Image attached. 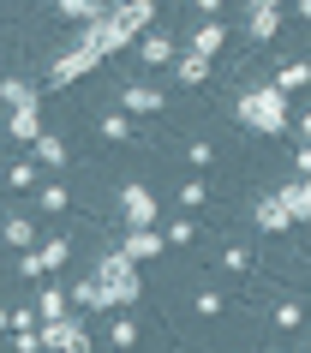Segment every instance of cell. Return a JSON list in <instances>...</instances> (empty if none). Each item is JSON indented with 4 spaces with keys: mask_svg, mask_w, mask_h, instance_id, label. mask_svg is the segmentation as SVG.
<instances>
[{
    "mask_svg": "<svg viewBox=\"0 0 311 353\" xmlns=\"http://www.w3.org/2000/svg\"><path fill=\"white\" fill-rule=\"evenodd\" d=\"M108 347H114V353H132V347H138V317H132V312H114V323H108Z\"/></svg>",
    "mask_w": 311,
    "mask_h": 353,
    "instance_id": "cell-19",
    "label": "cell"
},
{
    "mask_svg": "<svg viewBox=\"0 0 311 353\" xmlns=\"http://www.w3.org/2000/svg\"><path fill=\"white\" fill-rule=\"evenodd\" d=\"M6 186L12 192H37V162H12L6 168Z\"/></svg>",
    "mask_w": 311,
    "mask_h": 353,
    "instance_id": "cell-26",
    "label": "cell"
},
{
    "mask_svg": "<svg viewBox=\"0 0 311 353\" xmlns=\"http://www.w3.org/2000/svg\"><path fill=\"white\" fill-rule=\"evenodd\" d=\"M0 240L12 245V252H37V222L12 210V216H0Z\"/></svg>",
    "mask_w": 311,
    "mask_h": 353,
    "instance_id": "cell-10",
    "label": "cell"
},
{
    "mask_svg": "<svg viewBox=\"0 0 311 353\" xmlns=\"http://www.w3.org/2000/svg\"><path fill=\"white\" fill-rule=\"evenodd\" d=\"M168 108V90L162 84H144V78H138V84H126V90H120V114H162Z\"/></svg>",
    "mask_w": 311,
    "mask_h": 353,
    "instance_id": "cell-6",
    "label": "cell"
},
{
    "mask_svg": "<svg viewBox=\"0 0 311 353\" xmlns=\"http://www.w3.org/2000/svg\"><path fill=\"white\" fill-rule=\"evenodd\" d=\"M299 323H305L299 305H275V330H299Z\"/></svg>",
    "mask_w": 311,
    "mask_h": 353,
    "instance_id": "cell-32",
    "label": "cell"
},
{
    "mask_svg": "<svg viewBox=\"0 0 311 353\" xmlns=\"http://www.w3.org/2000/svg\"><path fill=\"white\" fill-rule=\"evenodd\" d=\"M156 0H120V6H108L102 19L78 37V48H90L96 60H108V54H120V48H132V37H144L150 24H156Z\"/></svg>",
    "mask_w": 311,
    "mask_h": 353,
    "instance_id": "cell-1",
    "label": "cell"
},
{
    "mask_svg": "<svg viewBox=\"0 0 311 353\" xmlns=\"http://www.w3.org/2000/svg\"><path fill=\"white\" fill-rule=\"evenodd\" d=\"M221 42H228V24H198V30H192V42H185V54L216 60V54H221Z\"/></svg>",
    "mask_w": 311,
    "mask_h": 353,
    "instance_id": "cell-12",
    "label": "cell"
},
{
    "mask_svg": "<svg viewBox=\"0 0 311 353\" xmlns=\"http://www.w3.org/2000/svg\"><path fill=\"white\" fill-rule=\"evenodd\" d=\"M210 204V186H203V180H185L180 186V210H203Z\"/></svg>",
    "mask_w": 311,
    "mask_h": 353,
    "instance_id": "cell-29",
    "label": "cell"
},
{
    "mask_svg": "<svg viewBox=\"0 0 311 353\" xmlns=\"http://www.w3.org/2000/svg\"><path fill=\"white\" fill-rule=\"evenodd\" d=\"M198 240V222H192V216H174V222L162 228V245H192Z\"/></svg>",
    "mask_w": 311,
    "mask_h": 353,
    "instance_id": "cell-25",
    "label": "cell"
},
{
    "mask_svg": "<svg viewBox=\"0 0 311 353\" xmlns=\"http://www.w3.org/2000/svg\"><path fill=\"white\" fill-rule=\"evenodd\" d=\"M221 270H234V276H245V270H252V252H245V245H221Z\"/></svg>",
    "mask_w": 311,
    "mask_h": 353,
    "instance_id": "cell-27",
    "label": "cell"
},
{
    "mask_svg": "<svg viewBox=\"0 0 311 353\" xmlns=\"http://www.w3.org/2000/svg\"><path fill=\"white\" fill-rule=\"evenodd\" d=\"M185 162H192V168L203 174V168L216 162V144H210V138H192V144H185Z\"/></svg>",
    "mask_w": 311,
    "mask_h": 353,
    "instance_id": "cell-28",
    "label": "cell"
},
{
    "mask_svg": "<svg viewBox=\"0 0 311 353\" xmlns=\"http://www.w3.org/2000/svg\"><path fill=\"white\" fill-rule=\"evenodd\" d=\"M132 263H144V258H156L162 252V228H138V234H126V245H120Z\"/></svg>",
    "mask_w": 311,
    "mask_h": 353,
    "instance_id": "cell-18",
    "label": "cell"
},
{
    "mask_svg": "<svg viewBox=\"0 0 311 353\" xmlns=\"http://www.w3.org/2000/svg\"><path fill=\"white\" fill-rule=\"evenodd\" d=\"M12 353H42L37 330H12Z\"/></svg>",
    "mask_w": 311,
    "mask_h": 353,
    "instance_id": "cell-33",
    "label": "cell"
},
{
    "mask_svg": "<svg viewBox=\"0 0 311 353\" xmlns=\"http://www.w3.org/2000/svg\"><path fill=\"white\" fill-rule=\"evenodd\" d=\"M66 204H72V192L60 186V180H48V186L37 192V210H42V216H60V210H66Z\"/></svg>",
    "mask_w": 311,
    "mask_h": 353,
    "instance_id": "cell-23",
    "label": "cell"
},
{
    "mask_svg": "<svg viewBox=\"0 0 311 353\" xmlns=\"http://www.w3.org/2000/svg\"><path fill=\"white\" fill-rule=\"evenodd\" d=\"M281 19H288V12H281L275 0H252V6H245V37H252V42H270L275 30H281Z\"/></svg>",
    "mask_w": 311,
    "mask_h": 353,
    "instance_id": "cell-8",
    "label": "cell"
},
{
    "mask_svg": "<svg viewBox=\"0 0 311 353\" xmlns=\"http://www.w3.org/2000/svg\"><path fill=\"white\" fill-rule=\"evenodd\" d=\"M234 114H239V126L257 132V138H281V132H288V120H293V102L275 90L270 78H263V84H245V90H239Z\"/></svg>",
    "mask_w": 311,
    "mask_h": 353,
    "instance_id": "cell-2",
    "label": "cell"
},
{
    "mask_svg": "<svg viewBox=\"0 0 311 353\" xmlns=\"http://www.w3.org/2000/svg\"><path fill=\"white\" fill-rule=\"evenodd\" d=\"M6 132H12V138H19V144H37L42 132V108H19V114H6Z\"/></svg>",
    "mask_w": 311,
    "mask_h": 353,
    "instance_id": "cell-16",
    "label": "cell"
},
{
    "mask_svg": "<svg viewBox=\"0 0 311 353\" xmlns=\"http://www.w3.org/2000/svg\"><path fill=\"white\" fill-rule=\"evenodd\" d=\"M54 12H60V19H72V24H84V30H90V24L102 19V12H108V6H102V0H60Z\"/></svg>",
    "mask_w": 311,
    "mask_h": 353,
    "instance_id": "cell-22",
    "label": "cell"
},
{
    "mask_svg": "<svg viewBox=\"0 0 311 353\" xmlns=\"http://www.w3.org/2000/svg\"><path fill=\"white\" fill-rule=\"evenodd\" d=\"M275 204L288 210V222H305V216H311V186H305V180H299V174H293L288 186L275 192Z\"/></svg>",
    "mask_w": 311,
    "mask_h": 353,
    "instance_id": "cell-11",
    "label": "cell"
},
{
    "mask_svg": "<svg viewBox=\"0 0 311 353\" xmlns=\"http://www.w3.org/2000/svg\"><path fill=\"white\" fill-rule=\"evenodd\" d=\"M0 102H6L12 114H19V108H37V84H30V78H6V72H0Z\"/></svg>",
    "mask_w": 311,
    "mask_h": 353,
    "instance_id": "cell-17",
    "label": "cell"
},
{
    "mask_svg": "<svg viewBox=\"0 0 311 353\" xmlns=\"http://www.w3.org/2000/svg\"><path fill=\"white\" fill-rule=\"evenodd\" d=\"M0 335H6V305H0Z\"/></svg>",
    "mask_w": 311,
    "mask_h": 353,
    "instance_id": "cell-34",
    "label": "cell"
},
{
    "mask_svg": "<svg viewBox=\"0 0 311 353\" xmlns=\"http://www.w3.org/2000/svg\"><path fill=\"white\" fill-rule=\"evenodd\" d=\"M6 330H37V305H12L6 312Z\"/></svg>",
    "mask_w": 311,
    "mask_h": 353,
    "instance_id": "cell-31",
    "label": "cell"
},
{
    "mask_svg": "<svg viewBox=\"0 0 311 353\" xmlns=\"http://www.w3.org/2000/svg\"><path fill=\"white\" fill-rule=\"evenodd\" d=\"M174 60H180V42L168 37V30H156V24H150L144 37H138V66H174Z\"/></svg>",
    "mask_w": 311,
    "mask_h": 353,
    "instance_id": "cell-5",
    "label": "cell"
},
{
    "mask_svg": "<svg viewBox=\"0 0 311 353\" xmlns=\"http://www.w3.org/2000/svg\"><path fill=\"white\" fill-rule=\"evenodd\" d=\"M120 210H126L132 234H138V228H156V216H162V210H156V198H150V186H138V180L120 192Z\"/></svg>",
    "mask_w": 311,
    "mask_h": 353,
    "instance_id": "cell-7",
    "label": "cell"
},
{
    "mask_svg": "<svg viewBox=\"0 0 311 353\" xmlns=\"http://www.w3.org/2000/svg\"><path fill=\"white\" fill-rule=\"evenodd\" d=\"M252 228H257V234H288V210H281V204H275V192H270V198H257V210H252Z\"/></svg>",
    "mask_w": 311,
    "mask_h": 353,
    "instance_id": "cell-13",
    "label": "cell"
},
{
    "mask_svg": "<svg viewBox=\"0 0 311 353\" xmlns=\"http://www.w3.org/2000/svg\"><path fill=\"white\" fill-rule=\"evenodd\" d=\"M42 353H90V330L84 317H60V323H37Z\"/></svg>",
    "mask_w": 311,
    "mask_h": 353,
    "instance_id": "cell-3",
    "label": "cell"
},
{
    "mask_svg": "<svg viewBox=\"0 0 311 353\" xmlns=\"http://www.w3.org/2000/svg\"><path fill=\"white\" fill-rule=\"evenodd\" d=\"M210 72H216V60H198V54H185V48H180V60L168 66V78H174L180 90H198V84H210Z\"/></svg>",
    "mask_w": 311,
    "mask_h": 353,
    "instance_id": "cell-9",
    "label": "cell"
},
{
    "mask_svg": "<svg viewBox=\"0 0 311 353\" xmlns=\"http://www.w3.org/2000/svg\"><path fill=\"white\" fill-rule=\"evenodd\" d=\"M30 150H37L30 162H37V168H48V174H60V168H66V138H60V132H42V138H37Z\"/></svg>",
    "mask_w": 311,
    "mask_h": 353,
    "instance_id": "cell-15",
    "label": "cell"
},
{
    "mask_svg": "<svg viewBox=\"0 0 311 353\" xmlns=\"http://www.w3.org/2000/svg\"><path fill=\"white\" fill-rule=\"evenodd\" d=\"M221 305H228V299H221V294H216V288H203V294H198V299H192V312H198V317H216V312H221Z\"/></svg>",
    "mask_w": 311,
    "mask_h": 353,
    "instance_id": "cell-30",
    "label": "cell"
},
{
    "mask_svg": "<svg viewBox=\"0 0 311 353\" xmlns=\"http://www.w3.org/2000/svg\"><path fill=\"white\" fill-rule=\"evenodd\" d=\"M66 258H72V240H60V234H54V240H42L37 252H24V258H19V276L24 281H42V276H54Z\"/></svg>",
    "mask_w": 311,
    "mask_h": 353,
    "instance_id": "cell-4",
    "label": "cell"
},
{
    "mask_svg": "<svg viewBox=\"0 0 311 353\" xmlns=\"http://www.w3.org/2000/svg\"><path fill=\"white\" fill-rule=\"evenodd\" d=\"M96 132H102L108 144H132V120H126V114H102V120H96Z\"/></svg>",
    "mask_w": 311,
    "mask_h": 353,
    "instance_id": "cell-24",
    "label": "cell"
},
{
    "mask_svg": "<svg viewBox=\"0 0 311 353\" xmlns=\"http://www.w3.org/2000/svg\"><path fill=\"white\" fill-rule=\"evenodd\" d=\"M270 84H275L281 96H299V90L311 84V66H305V60H288V66H281V72H275Z\"/></svg>",
    "mask_w": 311,
    "mask_h": 353,
    "instance_id": "cell-20",
    "label": "cell"
},
{
    "mask_svg": "<svg viewBox=\"0 0 311 353\" xmlns=\"http://www.w3.org/2000/svg\"><path fill=\"white\" fill-rule=\"evenodd\" d=\"M126 276H138V263H132L126 252H108V258H96V276L90 281H126Z\"/></svg>",
    "mask_w": 311,
    "mask_h": 353,
    "instance_id": "cell-21",
    "label": "cell"
},
{
    "mask_svg": "<svg viewBox=\"0 0 311 353\" xmlns=\"http://www.w3.org/2000/svg\"><path fill=\"white\" fill-rule=\"evenodd\" d=\"M60 317H72V299H66V288H42L37 294V323H60Z\"/></svg>",
    "mask_w": 311,
    "mask_h": 353,
    "instance_id": "cell-14",
    "label": "cell"
}]
</instances>
